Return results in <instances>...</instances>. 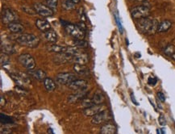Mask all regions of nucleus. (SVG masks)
I'll return each mask as SVG.
<instances>
[{"mask_svg":"<svg viewBox=\"0 0 175 134\" xmlns=\"http://www.w3.org/2000/svg\"><path fill=\"white\" fill-rule=\"evenodd\" d=\"M94 104L92 99H82V106L84 107H89Z\"/></svg>","mask_w":175,"mask_h":134,"instance_id":"2f4dec72","label":"nucleus"},{"mask_svg":"<svg viewBox=\"0 0 175 134\" xmlns=\"http://www.w3.org/2000/svg\"><path fill=\"white\" fill-rule=\"evenodd\" d=\"M171 57H172V58H173V60H175V52H173V55H172V56H171Z\"/></svg>","mask_w":175,"mask_h":134,"instance_id":"a19ab883","label":"nucleus"},{"mask_svg":"<svg viewBox=\"0 0 175 134\" xmlns=\"http://www.w3.org/2000/svg\"><path fill=\"white\" fill-rule=\"evenodd\" d=\"M88 61H89L88 55L82 52L78 53V54L74 55V57H73V62H74L75 64L86 65L88 63Z\"/></svg>","mask_w":175,"mask_h":134,"instance_id":"ddd939ff","label":"nucleus"},{"mask_svg":"<svg viewBox=\"0 0 175 134\" xmlns=\"http://www.w3.org/2000/svg\"><path fill=\"white\" fill-rule=\"evenodd\" d=\"M1 51H2V52L5 53V54L10 55L16 52V49H15V46L12 44H11L10 42L4 41L3 43L2 41V44H1Z\"/></svg>","mask_w":175,"mask_h":134,"instance_id":"dca6fc26","label":"nucleus"},{"mask_svg":"<svg viewBox=\"0 0 175 134\" xmlns=\"http://www.w3.org/2000/svg\"><path fill=\"white\" fill-rule=\"evenodd\" d=\"M22 9H23V11L24 12H26V13L29 14V15H35L36 13V12L35 11V9L34 8H30L28 7H22Z\"/></svg>","mask_w":175,"mask_h":134,"instance_id":"7c9ffc66","label":"nucleus"},{"mask_svg":"<svg viewBox=\"0 0 175 134\" xmlns=\"http://www.w3.org/2000/svg\"><path fill=\"white\" fill-rule=\"evenodd\" d=\"M65 29L70 37L75 38L76 40H83L85 37V30L78 24L68 23L65 27Z\"/></svg>","mask_w":175,"mask_h":134,"instance_id":"7ed1b4c3","label":"nucleus"},{"mask_svg":"<svg viewBox=\"0 0 175 134\" xmlns=\"http://www.w3.org/2000/svg\"><path fill=\"white\" fill-rule=\"evenodd\" d=\"M150 15L149 7L146 5H141V6H137L133 7L131 10V16L134 19H140V18L148 17Z\"/></svg>","mask_w":175,"mask_h":134,"instance_id":"20e7f679","label":"nucleus"},{"mask_svg":"<svg viewBox=\"0 0 175 134\" xmlns=\"http://www.w3.org/2000/svg\"><path fill=\"white\" fill-rule=\"evenodd\" d=\"M7 28L12 33H21L24 30V27L21 23H17V22H12L7 24Z\"/></svg>","mask_w":175,"mask_h":134,"instance_id":"f3484780","label":"nucleus"},{"mask_svg":"<svg viewBox=\"0 0 175 134\" xmlns=\"http://www.w3.org/2000/svg\"><path fill=\"white\" fill-rule=\"evenodd\" d=\"M70 1L74 2V3L77 4V3H78V2H79L80 1H81V0H70Z\"/></svg>","mask_w":175,"mask_h":134,"instance_id":"58836bf2","label":"nucleus"},{"mask_svg":"<svg viewBox=\"0 0 175 134\" xmlns=\"http://www.w3.org/2000/svg\"><path fill=\"white\" fill-rule=\"evenodd\" d=\"M131 98H132V103H135L136 105H139V103L136 102V99L134 98V96H133V94H132L131 95Z\"/></svg>","mask_w":175,"mask_h":134,"instance_id":"e433bc0d","label":"nucleus"},{"mask_svg":"<svg viewBox=\"0 0 175 134\" xmlns=\"http://www.w3.org/2000/svg\"><path fill=\"white\" fill-rule=\"evenodd\" d=\"M66 48H67V47L61 46V45H55L54 43H53V45H49V46L47 47V49H48V50H49V52H56V53H58V52H66Z\"/></svg>","mask_w":175,"mask_h":134,"instance_id":"5701e85b","label":"nucleus"},{"mask_svg":"<svg viewBox=\"0 0 175 134\" xmlns=\"http://www.w3.org/2000/svg\"><path fill=\"white\" fill-rule=\"evenodd\" d=\"M75 45L78 48H85V47H87V43L86 41H83V40H76V42H75Z\"/></svg>","mask_w":175,"mask_h":134,"instance_id":"c756f323","label":"nucleus"},{"mask_svg":"<svg viewBox=\"0 0 175 134\" xmlns=\"http://www.w3.org/2000/svg\"><path fill=\"white\" fill-rule=\"evenodd\" d=\"M175 52L174 46L173 45H169L165 49V53L168 56H172L173 52Z\"/></svg>","mask_w":175,"mask_h":134,"instance_id":"cd10ccee","label":"nucleus"},{"mask_svg":"<svg viewBox=\"0 0 175 134\" xmlns=\"http://www.w3.org/2000/svg\"><path fill=\"white\" fill-rule=\"evenodd\" d=\"M44 85H45V88L48 92H52L56 89V84L53 82V80L49 78H46L44 80Z\"/></svg>","mask_w":175,"mask_h":134,"instance_id":"b1692460","label":"nucleus"},{"mask_svg":"<svg viewBox=\"0 0 175 134\" xmlns=\"http://www.w3.org/2000/svg\"><path fill=\"white\" fill-rule=\"evenodd\" d=\"M33 8L36 12V14L42 17H51L54 14L52 8L42 3H35L33 5Z\"/></svg>","mask_w":175,"mask_h":134,"instance_id":"0eeeda50","label":"nucleus"},{"mask_svg":"<svg viewBox=\"0 0 175 134\" xmlns=\"http://www.w3.org/2000/svg\"><path fill=\"white\" fill-rule=\"evenodd\" d=\"M36 26L38 29L41 30V32H44L51 28V24L49 23V22L46 20H44V19H38L36 21Z\"/></svg>","mask_w":175,"mask_h":134,"instance_id":"4468645a","label":"nucleus"},{"mask_svg":"<svg viewBox=\"0 0 175 134\" xmlns=\"http://www.w3.org/2000/svg\"><path fill=\"white\" fill-rule=\"evenodd\" d=\"M46 3L47 6H49L52 9H55L57 7L58 0H46Z\"/></svg>","mask_w":175,"mask_h":134,"instance_id":"c85d7f7f","label":"nucleus"},{"mask_svg":"<svg viewBox=\"0 0 175 134\" xmlns=\"http://www.w3.org/2000/svg\"><path fill=\"white\" fill-rule=\"evenodd\" d=\"M76 79V75L72 73H61V74H57L56 77V82L63 85H69Z\"/></svg>","mask_w":175,"mask_h":134,"instance_id":"6e6552de","label":"nucleus"},{"mask_svg":"<svg viewBox=\"0 0 175 134\" xmlns=\"http://www.w3.org/2000/svg\"><path fill=\"white\" fill-rule=\"evenodd\" d=\"M73 57L74 56L68 52H58L53 57V62L56 64H66L70 62H73Z\"/></svg>","mask_w":175,"mask_h":134,"instance_id":"9d476101","label":"nucleus"},{"mask_svg":"<svg viewBox=\"0 0 175 134\" xmlns=\"http://www.w3.org/2000/svg\"><path fill=\"white\" fill-rule=\"evenodd\" d=\"M116 127L115 124L107 123L101 127L100 128V132L102 134H115L116 133Z\"/></svg>","mask_w":175,"mask_h":134,"instance_id":"2eb2a0df","label":"nucleus"},{"mask_svg":"<svg viewBox=\"0 0 175 134\" xmlns=\"http://www.w3.org/2000/svg\"><path fill=\"white\" fill-rule=\"evenodd\" d=\"M158 21L154 19H150L149 17L140 18L137 20L136 27L139 31L143 34H153L158 31Z\"/></svg>","mask_w":175,"mask_h":134,"instance_id":"f257e3e1","label":"nucleus"},{"mask_svg":"<svg viewBox=\"0 0 175 134\" xmlns=\"http://www.w3.org/2000/svg\"><path fill=\"white\" fill-rule=\"evenodd\" d=\"M111 118V117L110 113L106 111V110H104V111L100 112L99 113L92 117L91 123L93 124H102L109 121Z\"/></svg>","mask_w":175,"mask_h":134,"instance_id":"1a4fd4ad","label":"nucleus"},{"mask_svg":"<svg viewBox=\"0 0 175 134\" xmlns=\"http://www.w3.org/2000/svg\"><path fill=\"white\" fill-rule=\"evenodd\" d=\"M74 70L77 74H81V75H86L89 73V69L86 67L85 65L75 64L74 66Z\"/></svg>","mask_w":175,"mask_h":134,"instance_id":"4be33fe9","label":"nucleus"},{"mask_svg":"<svg viewBox=\"0 0 175 134\" xmlns=\"http://www.w3.org/2000/svg\"><path fill=\"white\" fill-rule=\"evenodd\" d=\"M6 102H5V99H3V96L1 95V107H3L4 105H5Z\"/></svg>","mask_w":175,"mask_h":134,"instance_id":"4c0bfd02","label":"nucleus"},{"mask_svg":"<svg viewBox=\"0 0 175 134\" xmlns=\"http://www.w3.org/2000/svg\"><path fill=\"white\" fill-rule=\"evenodd\" d=\"M68 87L70 89L74 90V91H81V90L86 89V87H87V83L84 80L76 79L74 80V82L69 84Z\"/></svg>","mask_w":175,"mask_h":134,"instance_id":"f8f14e48","label":"nucleus"},{"mask_svg":"<svg viewBox=\"0 0 175 134\" xmlns=\"http://www.w3.org/2000/svg\"><path fill=\"white\" fill-rule=\"evenodd\" d=\"M158 121H159V124L162 125V126H165V124H166V120H165V117H164L163 115H161L158 118Z\"/></svg>","mask_w":175,"mask_h":134,"instance_id":"72a5a7b5","label":"nucleus"},{"mask_svg":"<svg viewBox=\"0 0 175 134\" xmlns=\"http://www.w3.org/2000/svg\"><path fill=\"white\" fill-rule=\"evenodd\" d=\"M79 49L80 48H78V47H67L66 52H68L70 54L74 56V55L78 54L80 52H82V51L80 50Z\"/></svg>","mask_w":175,"mask_h":134,"instance_id":"bb28decb","label":"nucleus"},{"mask_svg":"<svg viewBox=\"0 0 175 134\" xmlns=\"http://www.w3.org/2000/svg\"><path fill=\"white\" fill-rule=\"evenodd\" d=\"M85 94H86V92H84V90H81V91H79L78 93L70 95V97L68 98V102L72 103H76V102H78V100H80L81 99H83V97L85 96Z\"/></svg>","mask_w":175,"mask_h":134,"instance_id":"412c9836","label":"nucleus"},{"mask_svg":"<svg viewBox=\"0 0 175 134\" xmlns=\"http://www.w3.org/2000/svg\"><path fill=\"white\" fill-rule=\"evenodd\" d=\"M172 27V22L169 20H165L159 23L158 27V32H165Z\"/></svg>","mask_w":175,"mask_h":134,"instance_id":"aec40b11","label":"nucleus"},{"mask_svg":"<svg viewBox=\"0 0 175 134\" xmlns=\"http://www.w3.org/2000/svg\"><path fill=\"white\" fill-rule=\"evenodd\" d=\"M133 1H136V2H145L147 0H133Z\"/></svg>","mask_w":175,"mask_h":134,"instance_id":"ea45409f","label":"nucleus"},{"mask_svg":"<svg viewBox=\"0 0 175 134\" xmlns=\"http://www.w3.org/2000/svg\"><path fill=\"white\" fill-rule=\"evenodd\" d=\"M158 82V79L155 78V77H149L148 79V83L150 86H155Z\"/></svg>","mask_w":175,"mask_h":134,"instance_id":"473e14b6","label":"nucleus"},{"mask_svg":"<svg viewBox=\"0 0 175 134\" xmlns=\"http://www.w3.org/2000/svg\"><path fill=\"white\" fill-rule=\"evenodd\" d=\"M16 41L20 45L27 48H36L40 43L39 37L29 33H22L16 37Z\"/></svg>","mask_w":175,"mask_h":134,"instance_id":"f03ea898","label":"nucleus"},{"mask_svg":"<svg viewBox=\"0 0 175 134\" xmlns=\"http://www.w3.org/2000/svg\"><path fill=\"white\" fill-rule=\"evenodd\" d=\"M18 20V15L16 12L9 8H5L1 13V20L3 24H9L12 22H16Z\"/></svg>","mask_w":175,"mask_h":134,"instance_id":"39448f33","label":"nucleus"},{"mask_svg":"<svg viewBox=\"0 0 175 134\" xmlns=\"http://www.w3.org/2000/svg\"><path fill=\"white\" fill-rule=\"evenodd\" d=\"M92 101H93L94 104H102L105 101V97L100 92H98L95 95H94V97L92 98Z\"/></svg>","mask_w":175,"mask_h":134,"instance_id":"393cba45","label":"nucleus"},{"mask_svg":"<svg viewBox=\"0 0 175 134\" xmlns=\"http://www.w3.org/2000/svg\"><path fill=\"white\" fill-rule=\"evenodd\" d=\"M62 7H64V9H66V10L70 11L75 8V3L71 2L70 0H65L62 3Z\"/></svg>","mask_w":175,"mask_h":134,"instance_id":"a878e982","label":"nucleus"},{"mask_svg":"<svg viewBox=\"0 0 175 134\" xmlns=\"http://www.w3.org/2000/svg\"><path fill=\"white\" fill-rule=\"evenodd\" d=\"M29 74L37 80H45L46 78V74H45V71H43L41 69H33V70H31Z\"/></svg>","mask_w":175,"mask_h":134,"instance_id":"a211bd4d","label":"nucleus"},{"mask_svg":"<svg viewBox=\"0 0 175 134\" xmlns=\"http://www.w3.org/2000/svg\"><path fill=\"white\" fill-rule=\"evenodd\" d=\"M115 20H116V23H117V25H118V27H119V32H120L121 33L123 32V27H122V25H121V23L120 21H119V16H115Z\"/></svg>","mask_w":175,"mask_h":134,"instance_id":"c9c22d12","label":"nucleus"},{"mask_svg":"<svg viewBox=\"0 0 175 134\" xmlns=\"http://www.w3.org/2000/svg\"><path fill=\"white\" fill-rule=\"evenodd\" d=\"M158 97L160 101L162 102V103L165 101V96L162 92H158Z\"/></svg>","mask_w":175,"mask_h":134,"instance_id":"f704fd0d","label":"nucleus"},{"mask_svg":"<svg viewBox=\"0 0 175 134\" xmlns=\"http://www.w3.org/2000/svg\"><path fill=\"white\" fill-rule=\"evenodd\" d=\"M18 60H19V62H20L23 67H25V68L27 69L28 70L35 69L36 62L31 54L24 53V54L20 55V56L18 57Z\"/></svg>","mask_w":175,"mask_h":134,"instance_id":"423d86ee","label":"nucleus"},{"mask_svg":"<svg viewBox=\"0 0 175 134\" xmlns=\"http://www.w3.org/2000/svg\"><path fill=\"white\" fill-rule=\"evenodd\" d=\"M106 110V107L101 104L92 105L89 107H86L83 110V114L86 117H94L95 115L98 114L100 112Z\"/></svg>","mask_w":175,"mask_h":134,"instance_id":"9b49d317","label":"nucleus"},{"mask_svg":"<svg viewBox=\"0 0 175 134\" xmlns=\"http://www.w3.org/2000/svg\"><path fill=\"white\" fill-rule=\"evenodd\" d=\"M45 39L50 43H56L57 41V39H58L56 32L52 28L45 32Z\"/></svg>","mask_w":175,"mask_h":134,"instance_id":"6ab92c4d","label":"nucleus"}]
</instances>
